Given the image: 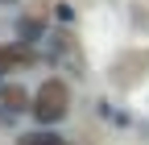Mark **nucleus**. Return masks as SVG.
Here are the masks:
<instances>
[{"instance_id": "nucleus-1", "label": "nucleus", "mask_w": 149, "mask_h": 145, "mask_svg": "<svg viewBox=\"0 0 149 145\" xmlns=\"http://www.w3.org/2000/svg\"><path fill=\"white\" fill-rule=\"evenodd\" d=\"M29 108H33V116L42 120V124H54V120H62V116H66V108H70V91H66V83H58V79L42 83Z\"/></svg>"}, {"instance_id": "nucleus-2", "label": "nucleus", "mask_w": 149, "mask_h": 145, "mask_svg": "<svg viewBox=\"0 0 149 145\" xmlns=\"http://www.w3.org/2000/svg\"><path fill=\"white\" fill-rule=\"evenodd\" d=\"M33 62H37V54H33L29 46H4V50H0V75H4V70L33 66Z\"/></svg>"}, {"instance_id": "nucleus-3", "label": "nucleus", "mask_w": 149, "mask_h": 145, "mask_svg": "<svg viewBox=\"0 0 149 145\" xmlns=\"http://www.w3.org/2000/svg\"><path fill=\"white\" fill-rule=\"evenodd\" d=\"M4 104L13 108V112H21V108H29V104H25V91H21V87H4Z\"/></svg>"}, {"instance_id": "nucleus-4", "label": "nucleus", "mask_w": 149, "mask_h": 145, "mask_svg": "<svg viewBox=\"0 0 149 145\" xmlns=\"http://www.w3.org/2000/svg\"><path fill=\"white\" fill-rule=\"evenodd\" d=\"M21 145H66L62 137H54V133H37V137H25Z\"/></svg>"}]
</instances>
